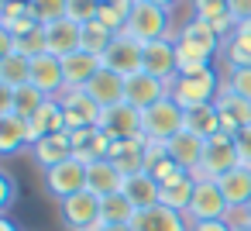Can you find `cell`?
<instances>
[{
    "label": "cell",
    "instance_id": "1",
    "mask_svg": "<svg viewBox=\"0 0 251 231\" xmlns=\"http://www.w3.org/2000/svg\"><path fill=\"white\" fill-rule=\"evenodd\" d=\"M220 45V35L213 31V25L193 18L179 38H176V56H179V73H200V69H210V59Z\"/></svg>",
    "mask_w": 251,
    "mask_h": 231
},
{
    "label": "cell",
    "instance_id": "2",
    "mask_svg": "<svg viewBox=\"0 0 251 231\" xmlns=\"http://www.w3.org/2000/svg\"><path fill=\"white\" fill-rule=\"evenodd\" d=\"M169 97H172L182 111L200 107V104H213V100L220 97V80H217L213 66H210V69H200V73H179V76L169 83Z\"/></svg>",
    "mask_w": 251,
    "mask_h": 231
},
{
    "label": "cell",
    "instance_id": "3",
    "mask_svg": "<svg viewBox=\"0 0 251 231\" xmlns=\"http://www.w3.org/2000/svg\"><path fill=\"white\" fill-rule=\"evenodd\" d=\"M179 131H186V111L172 97H162L158 104L141 111V135L148 142H165L169 145Z\"/></svg>",
    "mask_w": 251,
    "mask_h": 231
},
{
    "label": "cell",
    "instance_id": "4",
    "mask_svg": "<svg viewBox=\"0 0 251 231\" xmlns=\"http://www.w3.org/2000/svg\"><path fill=\"white\" fill-rule=\"evenodd\" d=\"M237 166H241V155H237L234 135L217 131L213 138H206V148H203V162H200L196 179H220V176H227Z\"/></svg>",
    "mask_w": 251,
    "mask_h": 231
},
{
    "label": "cell",
    "instance_id": "5",
    "mask_svg": "<svg viewBox=\"0 0 251 231\" xmlns=\"http://www.w3.org/2000/svg\"><path fill=\"white\" fill-rule=\"evenodd\" d=\"M165 31H169V11L158 7V4H151V0H134L124 35H131V38H138L145 45V42L165 38Z\"/></svg>",
    "mask_w": 251,
    "mask_h": 231
},
{
    "label": "cell",
    "instance_id": "6",
    "mask_svg": "<svg viewBox=\"0 0 251 231\" xmlns=\"http://www.w3.org/2000/svg\"><path fill=\"white\" fill-rule=\"evenodd\" d=\"M86 173H90V166H86V162H79V159L73 155V159H66V162H59V166L45 169V186H49V193L62 203L66 197H73V193H83V190H86Z\"/></svg>",
    "mask_w": 251,
    "mask_h": 231
},
{
    "label": "cell",
    "instance_id": "7",
    "mask_svg": "<svg viewBox=\"0 0 251 231\" xmlns=\"http://www.w3.org/2000/svg\"><path fill=\"white\" fill-rule=\"evenodd\" d=\"M227 214H230V203L224 200L220 183H217V179H196L193 203H189V210H186L189 224H196V221H220V217H227Z\"/></svg>",
    "mask_w": 251,
    "mask_h": 231
},
{
    "label": "cell",
    "instance_id": "8",
    "mask_svg": "<svg viewBox=\"0 0 251 231\" xmlns=\"http://www.w3.org/2000/svg\"><path fill=\"white\" fill-rule=\"evenodd\" d=\"M59 214H62V224L69 231H97L100 224V197L83 190V193H73L59 203Z\"/></svg>",
    "mask_w": 251,
    "mask_h": 231
},
{
    "label": "cell",
    "instance_id": "9",
    "mask_svg": "<svg viewBox=\"0 0 251 231\" xmlns=\"http://www.w3.org/2000/svg\"><path fill=\"white\" fill-rule=\"evenodd\" d=\"M141 69L162 83H172L179 76V56H176V42L169 38H155V42H145V52H141Z\"/></svg>",
    "mask_w": 251,
    "mask_h": 231
},
{
    "label": "cell",
    "instance_id": "10",
    "mask_svg": "<svg viewBox=\"0 0 251 231\" xmlns=\"http://www.w3.org/2000/svg\"><path fill=\"white\" fill-rule=\"evenodd\" d=\"M141 52H145V45L138 42V38H131V35H117L114 42H110V49L103 52V69H110V73H117V76H134V73H141Z\"/></svg>",
    "mask_w": 251,
    "mask_h": 231
},
{
    "label": "cell",
    "instance_id": "11",
    "mask_svg": "<svg viewBox=\"0 0 251 231\" xmlns=\"http://www.w3.org/2000/svg\"><path fill=\"white\" fill-rule=\"evenodd\" d=\"M59 100H62V107H66L69 131H79V128H100L103 107H100L86 90H66Z\"/></svg>",
    "mask_w": 251,
    "mask_h": 231
},
{
    "label": "cell",
    "instance_id": "12",
    "mask_svg": "<svg viewBox=\"0 0 251 231\" xmlns=\"http://www.w3.org/2000/svg\"><path fill=\"white\" fill-rule=\"evenodd\" d=\"M31 87H38L45 97H62L66 93V69L62 59L52 52H42L31 59Z\"/></svg>",
    "mask_w": 251,
    "mask_h": 231
},
{
    "label": "cell",
    "instance_id": "13",
    "mask_svg": "<svg viewBox=\"0 0 251 231\" xmlns=\"http://www.w3.org/2000/svg\"><path fill=\"white\" fill-rule=\"evenodd\" d=\"M45 42H49L52 56L66 59V56L83 49V25H76L73 18H59V21L45 25Z\"/></svg>",
    "mask_w": 251,
    "mask_h": 231
},
{
    "label": "cell",
    "instance_id": "14",
    "mask_svg": "<svg viewBox=\"0 0 251 231\" xmlns=\"http://www.w3.org/2000/svg\"><path fill=\"white\" fill-rule=\"evenodd\" d=\"M134 231H189V217L165 207V203H155L148 210H138L134 221H131Z\"/></svg>",
    "mask_w": 251,
    "mask_h": 231
},
{
    "label": "cell",
    "instance_id": "15",
    "mask_svg": "<svg viewBox=\"0 0 251 231\" xmlns=\"http://www.w3.org/2000/svg\"><path fill=\"white\" fill-rule=\"evenodd\" d=\"M100 131L110 138H141V111L131 104H117V107L103 111Z\"/></svg>",
    "mask_w": 251,
    "mask_h": 231
},
{
    "label": "cell",
    "instance_id": "16",
    "mask_svg": "<svg viewBox=\"0 0 251 231\" xmlns=\"http://www.w3.org/2000/svg\"><path fill=\"white\" fill-rule=\"evenodd\" d=\"M62 69H66V90H86L90 80L103 69V56H93V52H73L62 59Z\"/></svg>",
    "mask_w": 251,
    "mask_h": 231
},
{
    "label": "cell",
    "instance_id": "17",
    "mask_svg": "<svg viewBox=\"0 0 251 231\" xmlns=\"http://www.w3.org/2000/svg\"><path fill=\"white\" fill-rule=\"evenodd\" d=\"M86 93H90L103 111H110V107H117V104H127V80L117 76V73H110V69H100V73L90 80Z\"/></svg>",
    "mask_w": 251,
    "mask_h": 231
},
{
    "label": "cell",
    "instance_id": "18",
    "mask_svg": "<svg viewBox=\"0 0 251 231\" xmlns=\"http://www.w3.org/2000/svg\"><path fill=\"white\" fill-rule=\"evenodd\" d=\"M69 142H73V155L79 162H100L110 155V135H103L100 128H79V131H69Z\"/></svg>",
    "mask_w": 251,
    "mask_h": 231
},
{
    "label": "cell",
    "instance_id": "19",
    "mask_svg": "<svg viewBox=\"0 0 251 231\" xmlns=\"http://www.w3.org/2000/svg\"><path fill=\"white\" fill-rule=\"evenodd\" d=\"M121 193H124L138 210H148V207L158 203L162 186H158V179H155L148 169H138V173H124V186H121Z\"/></svg>",
    "mask_w": 251,
    "mask_h": 231
},
{
    "label": "cell",
    "instance_id": "20",
    "mask_svg": "<svg viewBox=\"0 0 251 231\" xmlns=\"http://www.w3.org/2000/svg\"><path fill=\"white\" fill-rule=\"evenodd\" d=\"M162 97H169V83H162V80L148 76L145 69H141V73H134V76H127V104H131V107L148 111V107H151V104H158Z\"/></svg>",
    "mask_w": 251,
    "mask_h": 231
},
{
    "label": "cell",
    "instance_id": "21",
    "mask_svg": "<svg viewBox=\"0 0 251 231\" xmlns=\"http://www.w3.org/2000/svg\"><path fill=\"white\" fill-rule=\"evenodd\" d=\"M217 104V114H220V131L227 135H237L244 124H251V104L230 90H220V97L213 100Z\"/></svg>",
    "mask_w": 251,
    "mask_h": 231
},
{
    "label": "cell",
    "instance_id": "22",
    "mask_svg": "<svg viewBox=\"0 0 251 231\" xmlns=\"http://www.w3.org/2000/svg\"><path fill=\"white\" fill-rule=\"evenodd\" d=\"M28 124H31V138H35V142L45 138V135H62V131H69L62 100H59V97H49V100L42 104V111H38Z\"/></svg>",
    "mask_w": 251,
    "mask_h": 231
},
{
    "label": "cell",
    "instance_id": "23",
    "mask_svg": "<svg viewBox=\"0 0 251 231\" xmlns=\"http://www.w3.org/2000/svg\"><path fill=\"white\" fill-rule=\"evenodd\" d=\"M124 186V173L110 162V159H100V162H90V173H86V190L97 193L100 200L110 197V193H121Z\"/></svg>",
    "mask_w": 251,
    "mask_h": 231
},
{
    "label": "cell",
    "instance_id": "24",
    "mask_svg": "<svg viewBox=\"0 0 251 231\" xmlns=\"http://www.w3.org/2000/svg\"><path fill=\"white\" fill-rule=\"evenodd\" d=\"M28 145H35V138H31V124L25 117H18V114L0 117V155H18Z\"/></svg>",
    "mask_w": 251,
    "mask_h": 231
},
{
    "label": "cell",
    "instance_id": "25",
    "mask_svg": "<svg viewBox=\"0 0 251 231\" xmlns=\"http://www.w3.org/2000/svg\"><path fill=\"white\" fill-rule=\"evenodd\" d=\"M203 148H206V142L203 138H196L193 131H179L172 142H169V155L186 169V173H200V162H203Z\"/></svg>",
    "mask_w": 251,
    "mask_h": 231
},
{
    "label": "cell",
    "instance_id": "26",
    "mask_svg": "<svg viewBox=\"0 0 251 231\" xmlns=\"http://www.w3.org/2000/svg\"><path fill=\"white\" fill-rule=\"evenodd\" d=\"M31 155H35V162H38L42 169H52V166L66 162V159H73V142H69V131L38 138V142L31 145Z\"/></svg>",
    "mask_w": 251,
    "mask_h": 231
},
{
    "label": "cell",
    "instance_id": "27",
    "mask_svg": "<svg viewBox=\"0 0 251 231\" xmlns=\"http://www.w3.org/2000/svg\"><path fill=\"white\" fill-rule=\"evenodd\" d=\"M217 183H220V193L230 203V210H244L248 207V200H251V166H237L227 176H220Z\"/></svg>",
    "mask_w": 251,
    "mask_h": 231
},
{
    "label": "cell",
    "instance_id": "28",
    "mask_svg": "<svg viewBox=\"0 0 251 231\" xmlns=\"http://www.w3.org/2000/svg\"><path fill=\"white\" fill-rule=\"evenodd\" d=\"M107 159H110L121 173H138V169H145V135H141V138H114Z\"/></svg>",
    "mask_w": 251,
    "mask_h": 231
},
{
    "label": "cell",
    "instance_id": "29",
    "mask_svg": "<svg viewBox=\"0 0 251 231\" xmlns=\"http://www.w3.org/2000/svg\"><path fill=\"white\" fill-rule=\"evenodd\" d=\"M193 11L200 21L213 25L217 35H227V31L234 35V28H237V21L230 18V0H193Z\"/></svg>",
    "mask_w": 251,
    "mask_h": 231
},
{
    "label": "cell",
    "instance_id": "30",
    "mask_svg": "<svg viewBox=\"0 0 251 231\" xmlns=\"http://www.w3.org/2000/svg\"><path fill=\"white\" fill-rule=\"evenodd\" d=\"M31 83V56L14 52V56H0V87L21 90Z\"/></svg>",
    "mask_w": 251,
    "mask_h": 231
},
{
    "label": "cell",
    "instance_id": "31",
    "mask_svg": "<svg viewBox=\"0 0 251 231\" xmlns=\"http://www.w3.org/2000/svg\"><path fill=\"white\" fill-rule=\"evenodd\" d=\"M193 190H196V176H193V173H186V176H179V179H172V183H165V186H162L158 203H165V207H172V210L186 214V210H189V203H193Z\"/></svg>",
    "mask_w": 251,
    "mask_h": 231
},
{
    "label": "cell",
    "instance_id": "32",
    "mask_svg": "<svg viewBox=\"0 0 251 231\" xmlns=\"http://www.w3.org/2000/svg\"><path fill=\"white\" fill-rule=\"evenodd\" d=\"M186 131H193L196 138H213L220 131V114H217V104H200V107H189L186 111Z\"/></svg>",
    "mask_w": 251,
    "mask_h": 231
},
{
    "label": "cell",
    "instance_id": "33",
    "mask_svg": "<svg viewBox=\"0 0 251 231\" xmlns=\"http://www.w3.org/2000/svg\"><path fill=\"white\" fill-rule=\"evenodd\" d=\"M138 214V207L124 197V193H110L100 200V221L103 224H131Z\"/></svg>",
    "mask_w": 251,
    "mask_h": 231
},
{
    "label": "cell",
    "instance_id": "34",
    "mask_svg": "<svg viewBox=\"0 0 251 231\" xmlns=\"http://www.w3.org/2000/svg\"><path fill=\"white\" fill-rule=\"evenodd\" d=\"M131 4L134 0H100V25H107L114 35H121L127 28V18H131Z\"/></svg>",
    "mask_w": 251,
    "mask_h": 231
},
{
    "label": "cell",
    "instance_id": "35",
    "mask_svg": "<svg viewBox=\"0 0 251 231\" xmlns=\"http://www.w3.org/2000/svg\"><path fill=\"white\" fill-rule=\"evenodd\" d=\"M117 35L107 28V25H100V21H90V25H83V52H93V56H103L107 49H110V42H114Z\"/></svg>",
    "mask_w": 251,
    "mask_h": 231
},
{
    "label": "cell",
    "instance_id": "36",
    "mask_svg": "<svg viewBox=\"0 0 251 231\" xmlns=\"http://www.w3.org/2000/svg\"><path fill=\"white\" fill-rule=\"evenodd\" d=\"M45 100H49V97H45L38 87H31V83H28V87L14 90V114H18V117H25V121H31V117L42 111V104H45Z\"/></svg>",
    "mask_w": 251,
    "mask_h": 231
},
{
    "label": "cell",
    "instance_id": "37",
    "mask_svg": "<svg viewBox=\"0 0 251 231\" xmlns=\"http://www.w3.org/2000/svg\"><path fill=\"white\" fill-rule=\"evenodd\" d=\"M28 11L38 25H52L59 18H66L69 11V0H28Z\"/></svg>",
    "mask_w": 251,
    "mask_h": 231
},
{
    "label": "cell",
    "instance_id": "38",
    "mask_svg": "<svg viewBox=\"0 0 251 231\" xmlns=\"http://www.w3.org/2000/svg\"><path fill=\"white\" fill-rule=\"evenodd\" d=\"M227 62L230 66H251V35H230L227 42Z\"/></svg>",
    "mask_w": 251,
    "mask_h": 231
},
{
    "label": "cell",
    "instance_id": "39",
    "mask_svg": "<svg viewBox=\"0 0 251 231\" xmlns=\"http://www.w3.org/2000/svg\"><path fill=\"white\" fill-rule=\"evenodd\" d=\"M224 90H230V93H237L251 104V66H230V76H227Z\"/></svg>",
    "mask_w": 251,
    "mask_h": 231
},
{
    "label": "cell",
    "instance_id": "40",
    "mask_svg": "<svg viewBox=\"0 0 251 231\" xmlns=\"http://www.w3.org/2000/svg\"><path fill=\"white\" fill-rule=\"evenodd\" d=\"M66 18H73L76 25H90L100 18V0H69Z\"/></svg>",
    "mask_w": 251,
    "mask_h": 231
},
{
    "label": "cell",
    "instance_id": "41",
    "mask_svg": "<svg viewBox=\"0 0 251 231\" xmlns=\"http://www.w3.org/2000/svg\"><path fill=\"white\" fill-rule=\"evenodd\" d=\"M14 200H18V179L7 169H0V210H11Z\"/></svg>",
    "mask_w": 251,
    "mask_h": 231
},
{
    "label": "cell",
    "instance_id": "42",
    "mask_svg": "<svg viewBox=\"0 0 251 231\" xmlns=\"http://www.w3.org/2000/svg\"><path fill=\"white\" fill-rule=\"evenodd\" d=\"M21 18H31L28 0H4V14H0V25H14Z\"/></svg>",
    "mask_w": 251,
    "mask_h": 231
},
{
    "label": "cell",
    "instance_id": "43",
    "mask_svg": "<svg viewBox=\"0 0 251 231\" xmlns=\"http://www.w3.org/2000/svg\"><path fill=\"white\" fill-rule=\"evenodd\" d=\"M234 142H237V155H241V166H251V124H244L237 135H234Z\"/></svg>",
    "mask_w": 251,
    "mask_h": 231
},
{
    "label": "cell",
    "instance_id": "44",
    "mask_svg": "<svg viewBox=\"0 0 251 231\" xmlns=\"http://www.w3.org/2000/svg\"><path fill=\"white\" fill-rule=\"evenodd\" d=\"M189 231H234V221H230V217H220V221H196Z\"/></svg>",
    "mask_w": 251,
    "mask_h": 231
},
{
    "label": "cell",
    "instance_id": "45",
    "mask_svg": "<svg viewBox=\"0 0 251 231\" xmlns=\"http://www.w3.org/2000/svg\"><path fill=\"white\" fill-rule=\"evenodd\" d=\"M230 18H234L237 25L251 21V0H230Z\"/></svg>",
    "mask_w": 251,
    "mask_h": 231
},
{
    "label": "cell",
    "instance_id": "46",
    "mask_svg": "<svg viewBox=\"0 0 251 231\" xmlns=\"http://www.w3.org/2000/svg\"><path fill=\"white\" fill-rule=\"evenodd\" d=\"M14 114V90L11 87H0V117Z\"/></svg>",
    "mask_w": 251,
    "mask_h": 231
},
{
    "label": "cell",
    "instance_id": "47",
    "mask_svg": "<svg viewBox=\"0 0 251 231\" xmlns=\"http://www.w3.org/2000/svg\"><path fill=\"white\" fill-rule=\"evenodd\" d=\"M14 52H18V35L0 28V56H14Z\"/></svg>",
    "mask_w": 251,
    "mask_h": 231
},
{
    "label": "cell",
    "instance_id": "48",
    "mask_svg": "<svg viewBox=\"0 0 251 231\" xmlns=\"http://www.w3.org/2000/svg\"><path fill=\"white\" fill-rule=\"evenodd\" d=\"M97 231H134V228H131V224H103V221H100Z\"/></svg>",
    "mask_w": 251,
    "mask_h": 231
},
{
    "label": "cell",
    "instance_id": "49",
    "mask_svg": "<svg viewBox=\"0 0 251 231\" xmlns=\"http://www.w3.org/2000/svg\"><path fill=\"white\" fill-rule=\"evenodd\" d=\"M0 231H18V224L11 217H0Z\"/></svg>",
    "mask_w": 251,
    "mask_h": 231
},
{
    "label": "cell",
    "instance_id": "50",
    "mask_svg": "<svg viewBox=\"0 0 251 231\" xmlns=\"http://www.w3.org/2000/svg\"><path fill=\"white\" fill-rule=\"evenodd\" d=\"M234 231H251V221H234Z\"/></svg>",
    "mask_w": 251,
    "mask_h": 231
},
{
    "label": "cell",
    "instance_id": "51",
    "mask_svg": "<svg viewBox=\"0 0 251 231\" xmlns=\"http://www.w3.org/2000/svg\"><path fill=\"white\" fill-rule=\"evenodd\" d=\"M151 4H158V7H165V11H169V7L176 4V0H151Z\"/></svg>",
    "mask_w": 251,
    "mask_h": 231
},
{
    "label": "cell",
    "instance_id": "52",
    "mask_svg": "<svg viewBox=\"0 0 251 231\" xmlns=\"http://www.w3.org/2000/svg\"><path fill=\"white\" fill-rule=\"evenodd\" d=\"M241 214H244V221H251V200H248V207H244Z\"/></svg>",
    "mask_w": 251,
    "mask_h": 231
}]
</instances>
